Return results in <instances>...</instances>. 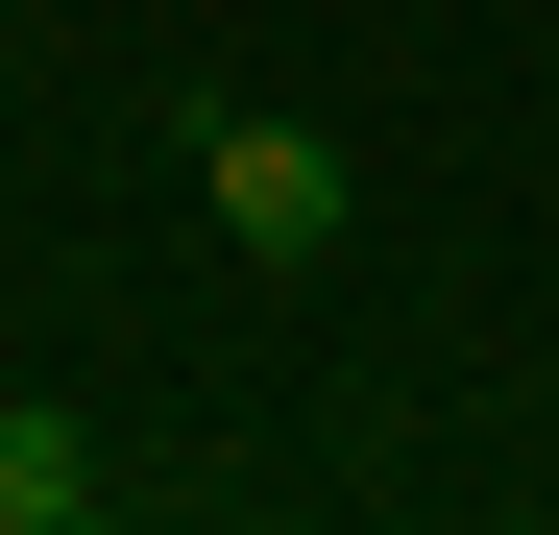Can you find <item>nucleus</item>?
<instances>
[{"mask_svg": "<svg viewBox=\"0 0 559 535\" xmlns=\"http://www.w3.org/2000/svg\"><path fill=\"white\" fill-rule=\"evenodd\" d=\"M195 195H219V243L317 268V243H341V146H317V122H267V98H195Z\"/></svg>", "mask_w": 559, "mask_h": 535, "instance_id": "f257e3e1", "label": "nucleus"}, {"mask_svg": "<svg viewBox=\"0 0 559 535\" xmlns=\"http://www.w3.org/2000/svg\"><path fill=\"white\" fill-rule=\"evenodd\" d=\"M73 511H98V438H73V414H0V535H73Z\"/></svg>", "mask_w": 559, "mask_h": 535, "instance_id": "f03ea898", "label": "nucleus"}]
</instances>
